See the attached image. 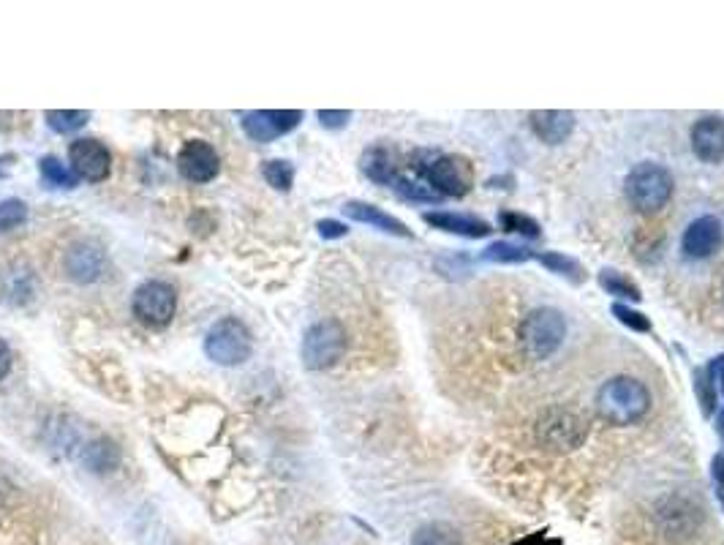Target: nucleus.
I'll return each mask as SVG.
<instances>
[{"label":"nucleus","instance_id":"3","mask_svg":"<svg viewBox=\"0 0 724 545\" xmlns=\"http://www.w3.org/2000/svg\"><path fill=\"white\" fill-rule=\"evenodd\" d=\"M673 189H676L673 175L662 164H654V161L637 164L627 175V183H624L629 205L637 213H643V216H654V213L665 208L670 197H673Z\"/></svg>","mask_w":724,"mask_h":545},{"label":"nucleus","instance_id":"17","mask_svg":"<svg viewBox=\"0 0 724 545\" xmlns=\"http://www.w3.org/2000/svg\"><path fill=\"white\" fill-rule=\"evenodd\" d=\"M343 216L352 218L357 224H368V227L379 229V232H387V235H395V238H411V229L403 224L401 218L390 216L387 210L376 208L371 202L352 199V202L343 205Z\"/></svg>","mask_w":724,"mask_h":545},{"label":"nucleus","instance_id":"1","mask_svg":"<svg viewBox=\"0 0 724 545\" xmlns=\"http://www.w3.org/2000/svg\"><path fill=\"white\" fill-rule=\"evenodd\" d=\"M651 407L648 387L635 377H613L597 390V415L610 426H632Z\"/></svg>","mask_w":724,"mask_h":545},{"label":"nucleus","instance_id":"28","mask_svg":"<svg viewBox=\"0 0 724 545\" xmlns=\"http://www.w3.org/2000/svg\"><path fill=\"white\" fill-rule=\"evenodd\" d=\"M262 178L270 189L289 191L294 186V164L286 159H270L262 167Z\"/></svg>","mask_w":724,"mask_h":545},{"label":"nucleus","instance_id":"35","mask_svg":"<svg viewBox=\"0 0 724 545\" xmlns=\"http://www.w3.org/2000/svg\"><path fill=\"white\" fill-rule=\"evenodd\" d=\"M11 363H14V357H11L9 344H6V341H3V338H0V382H3V379L9 377Z\"/></svg>","mask_w":724,"mask_h":545},{"label":"nucleus","instance_id":"32","mask_svg":"<svg viewBox=\"0 0 724 545\" xmlns=\"http://www.w3.org/2000/svg\"><path fill=\"white\" fill-rule=\"evenodd\" d=\"M316 118H319V123H322L324 129L338 131L352 120V112H349V109H319Z\"/></svg>","mask_w":724,"mask_h":545},{"label":"nucleus","instance_id":"11","mask_svg":"<svg viewBox=\"0 0 724 545\" xmlns=\"http://www.w3.org/2000/svg\"><path fill=\"white\" fill-rule=\"evenodd\" d=\"M218 169H221L218 150L205 139H191L177 153V172L188 183H210L216 180Z\"/></svg>","mask_w":724,"mask_h":545},{"label":"nucleus","instance_id":"29","mask_svg":"<svg viewBox=\"0 0 724 545\" xmlns=\"http://www.w3.org/2000/svg\"><path fill=\"white\" fill-rule=\"evenodd\" d=\"M499 227L504 232H515V235H523V238H539L542 235V227L539 221H534L526 213H515V210H501L499 213Z\"/></svg>","mask_w":724,"mask_h":545},{"label":"nucleus","instance_id":"2","mask_svg":"<svg viewBox=\"0 0 724 545\" xmlns=\"http://www.w3.org/2000/svg\"><path fill=\"white\" fill-rule=\"evenodd\" d=\"M411 167L422 180H428L444 199L466 197L474 186V169L463 156L422 150V153H414Z\"/></svg>","mask_w":724,"mask_h":545},{"label":"nucleus","instance_id":"14","mask_svg":"<svg viewBox=\"0 0 724 545\" xmlns=\"http://www.w3.org/2000/svg\"><path fill=\"white\" fill-rule=\"evenodd\" d=\"M66 276L77 284H93L107 273V257L96 243H74L63 257Z\"/></svg>","mask_w":724,"mask_h":545},{"label":"nucleus","instance_id":"22","mask_svg":"<svg viewBox=\"0 0 724 545\" xmlns=\"http://www.w3.org/2000/svg\"><path fill=\"white\" fill-rule=\"evenodd\" d=\"M537 254L526 246H518V243H509V240H496L490 243L485 251H482V259L485 262H496V265H520V262H529Z\"/></svg>","mask_w":724,"mask_h":545},{"label":"nucleus","instance_id":"6","mask_svg":"<svg viewBox=\"0 0 724 545\" xmlns=\"http://www.w3.org/2000/svg\"><path fill=\"white\" fill-rule=\"evenodd\" d=\"M205 355L218 366H243L245 360H251L254 355V336L237 317L218 319L216 325L207 330Z\"/></svg>","mask_w":724,"mask_h":545},{"label":"nucleus","instance_id":"20","mask_svg":"<svg viewBox=\"0 0 724 545\" xmlns=\"http://www.w3.org/2000/svg\"><path fill=\"white\" fill-rule=\"evenodd\" d=\"M79 458H82V464L85 469L90 472H96V475H107V472H115L123 461V453H120V447L107 439V436H96V439H90L82 445L79 450Z\"/></svg>","mask_w":724,"mask_h":545},{"label":"nucleus","instance_id":"5","mask_svg":"<svg viewBox=\"0 0 724 545\" xmlns=\"http://www.w3.org/2000/svg\"><path fill=\"white\" fill-rule=\"evenodd\" d=\"M534 436H537V445L550 453H572L586 442L588 426L575 409L550 407L539 415Z\"/></svg>","mask_w":724,"mask_h":545},{"label":"nucleus","instance_id":"33","mask_svg":"<svg viewBox=\"0 0 724 545\" xmlns=\"http://www.w3.org/2000/svg\"><path fill=\"white\" fill-rule=\"evenodd\" d=\"M711 374H714V387L716 398H722V415H719V436L724 439V355L716 357L714 363H708Z\"/></svg>","mask_w":724,"mask_h":545},{"label":"nucleus","instance_id":"9","mask_svg":"<svg viewBox=\"0 0 724 545\" xmlns=\"http://www.w3.org/2000/svg\"><path fill=\"white\" fill-rule=\"evenodd\" d=\"M300 120H303L300 109H251L240 115V126H243L245 137L254 142H273L297 129Z\"/></svg>","mask_w":724,"mask_h":545},{"label":"nucleus","instance_id":"37","mask_svg":"<svg viewBox=\"0 0 724 545\" xmlns=\"http://www.w3.org/2000/svg\"><path fill=\"white\" fill-rule=\"evenodd\" d=\"M6 175H9V172H6V169L0 167V178H6Z\"/></svg>","mask_w":724,"mask_h":545},{"label":"nucleus","instance_id":"4","mask_svg":"<svg viewBox=\"0 0 724 545\" xmlns=\"http://www.w3.org/2000/svg\"><path fill=\"white\" fill-rule=\"evenodd\" d=\"M520 349L529 360H548L567 338V319L556 308H534L520 322Z\"/></svg>","mask_w":724,"mask_h":545},{"label":"nucleus","instance_id":"25","mask_svg":"<svg viewBox=\"0 0 724 545\" xmlns=\"http://www.w3.org/2000/svg\"><path fill=\"white\" fill-rule=\"evenodd\" d=\"M39 172L41 180L52 186V189H77L79 178L74 175V169H69L63 161H58L55 156H44L39 161Z\"/></svg>","mask_w":724,"mask_h":545},{"label":"nucleus","instance_id":"24","mask_svg":"<svg viewBox=\"0 0 724 545\" xmlns=\"http://www.w3.org/2000/svg\"><path fill=\"white\" fill-rule=\"evenodd\" d=\"M411 545H463V537H460L455 526L433 521V524L420 526V529L414 532Z\"/></svg>","mask_w":724,"mask_h":545},{"label":"nucleus","instance_id":"30","mask_svg":"<svg viewBox=\"0 0 724 545\" xmlns=\"http://www.w3.org/2000/svg\"><path fill=\"white\" fill-rule=\"evenodd\" d=\"M28 221V205L22 199H3L0 202V232H11V229L22 227Z\"/></svg>","mask_w":724,"mask_h":545},{"label":"nucleus","instance_id":"26","mask_svg":"<svg viewBox=\"0 0 724 545\" xmlns=\"http://www.w3.org/2000/svg\"><path fill=\"white\" fill-rule=\"evenodd\" d=\"M599 287L605 289L607 295L629 300V303H637V300L643 298L640 289H637L627 276H621L618 270H602V273H599Z\"/></svg>","mask_w":724,"mask_h":545},{"label":"nucleus","instance_id":"21","mask_svg":"<svg viewBox=\"0 0 724 545\" xmlns=\"http://www.w3.org/2000/svg\"><path fill=\"white\" fill-rule=\"evenodd\" d=\"M392 189H395L398 197L406 199V202H425V205H436V202L444 199L439 191L433 189L428 180H422V178H403V175H398V180L392 183Z\"/></svg>","mask_w":724,"mask_h":545},{"label":"nucleus","instance_id":"8","mask_svg":"<svg viewBox=\"0 0 724 545\" xmlns=\"http://www.w3.org/2000/svg\"><path fill=\"white\" fill-rule=\"evenodd\" d=\"M134 317L147 327H167L177 311V292L167 281H145L139 284L134 298H131Z\"/></svg>","mask_w":724,"mask_h":545},{"label":"nucleus","instance_id":"16","mask_svg":"<svg viewBox=\"0 0 724 545\" xmlns=\"http://www.w3.org/2000/svg\"><path fill=\"white\" fill-rule=\"evenodd\" d=\"M529 126L534 137L545 145H561L575 131V115L564 109H537L529 115Z\"/></svg>","mask_w":724,"mask_h":545},{"label":"nucleus","instance_id":"10","mask_svg":"<svg viewBox=\"0 0 724 545\" xmlns=\"http://www.w3.org/2000/svg\"><path fill=\"white\" fill-rule=\"evenodd\" d=\"M69 161L74 175L88 183H101L112 172V153L98 139H74L69 148Z\"/></svg>","mask_w":724,"mask_h":545},{"label":"nucleus","instance_id":"27","mask_svg":"<svg viewBox=\"0 0 724 545\" xmlns=\"http://www.w3.org/2000/svg\"><path fill=\"white\" fill-rule=\"evenodd\" d=\"M534 259H539V265L548 268L550 273L572 278V281H583V268H580L578 259L564 257V254H558V251H542V254H537Z\"/></svg>","mask_w":724,"mask_h":545},{"label":"nucleus","instance_id":"7","mask_svg":"<svg viewBox=\"0 0 724 545\" xmlns=\"http://www.w3.org/2000/svg\"><path fill=\"white\" fill-rule=\"evenodd\" d=\"M346 347H349L346 327L338 319H322L305 330L300 357L308 371H324V368H333L346 355Z\"/></svg>","mask_w":724,"mask_h":545},{"label":"nucleus","instance_id":"34","mask_svg":"<svg viewBox=\"0 0 724 545\" xmlns=\"http://www.w3.org/2000/svg\"><path fill=\"white\" fill-rule=\"evenodd\" d=\"M316 229H319V235H322L324 240H338L349 235V227H346L343 221H335V218H322V221L316 224Z\"/></svg>","mask_w":724,"mask_h":545},{"label":"nucleus","instance_id":"18","mask_svg":"<svg viewBox=\"0 0 724 545\" xmlns=\"http://www.w3.org/2000/svg\"><path fill=\"white\" fill-rule=\"evenodd\" d=\"M425 224H431L436 229H444L450 235H460V238H488L490 224L485 218L477 216H466V213H447V210H433V213H425Z\"/></svg>","mask_w":724,"mask_h":545},{"label":"nucleus","instance_id":"36","mask_svg":"<svg viewBox=\"0 0 724 545\" xmlns=\"http://www.w3.org/2000/svg\"><path fill=\"white\" fill-rule=\"evenodd\" d=\"M711 469H714L716 488H719V494H722V499H724V453L714 456V464H711Z\"/></svg>","mask_w":724,"mask_h":545},{"label":"nucleus","instance_id":"31","mask_svg":"<svg viewBox=\"0 0 724 545\" xmlns=\"http://www.w3.org/2000/svg\"><path fill=\"white\" fill-rule=\"evenodd\" d=\"M613 317L621 322V325H627L629 330H637V333H648L651 330V319L643 314V311H635V308L624 306V303H613Z\"/></svg>","mask_w":724,"mask_h":545},{"label":"nucleus","instance_id":"23","mask_svg":"<svg viewBox=\"0 0 724 545\" xmlns=\"http://www.w3.org/2000/svg\"><path fill=\"white\" fill-rule=\"evenodd\" d=\"M44 120L55 134H74L88 126L90 112L88 109H47Z\"/></svg>","mask_w":724,"mask_h":545},{"label":"nucleus","instance_id":"13","mask_svg":"<svg viewBox=\"0 0 724 545\" xmlns=\"http://www.w3.org/2000/svg\"><path fill=\"white\" fill-rule=\"evenodd\" d=\"M656 521L670 537L695 535L697 526L703 521V513L695 502H689L684 496H670L662 505L656 507Z\"/></svg>","mask_w":724,"mask_h":545},{"label":"nucleus","instance_id":"15","mask_svg":"<svg viewBox=\"0 0 724 545\" xmlns=\"http://www.w3.org/2000/svg\"><path fill=\"white\" fill-rule=\"evenodd\" d=\"M692 150L695 156L705 164H719L724 159V120L716 115L700 118L692 126Z\"/></svg>","mask_w":724,"mask_h":545},{"label":"nucleus","instance_id":"12","mask_svg":"<svg viewBox=\"0 0 724 545\" xmlns=\"http://www.w3.org/2000/svg\"><path fill=\"white\" fill-rule=\"evenodd\" d=\"M722 243H724V227L716 216L695 218V221L684 229V238H681L684 254L692 259L714 257L716 251L722 248Z\"/></svg>","mask_w":724,"mask_h":545},{"label":"nucleus","instance_id":"19","mask_svg":"<svg viewBox=\"0 0 724 545\" xmlns=\"http://www.w3.org/2000/svg\"><path fill=\"white\" fill-rule=\"evenodd\" d=\"M362 175L379 186H392L398 180V153L387 145H373L360 156Z\"/></svg>","mask_w":724,"mask_h":545}]
</instances>
